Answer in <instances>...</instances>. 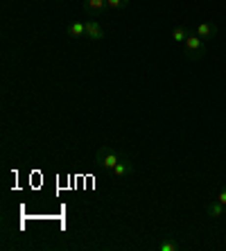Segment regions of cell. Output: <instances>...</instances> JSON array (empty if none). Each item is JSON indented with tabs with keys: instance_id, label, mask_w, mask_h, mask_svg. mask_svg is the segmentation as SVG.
<instances>
[{
	"instance_id": "6da1fadb",
	"label": "cell",
	"mask_w": 226,
	"mask_h": 251,
	"mask_svg": "<svg viewBox=\"0 0 226 251\" xmlns=\"http://www.w3.org/2000/svg\"><path fill=\"white\" fill-rule=\"evenodd\" d=\"M183 57L190 59V61H199V59L206 57V41L199 39L192 29H190V34H188L186 43H183Z\"/></svg>"
},
{
	"instance_id": "7a4b0ae2",
	"label": "cell",
	"mask_w": 226,
	"mask_h": 251,
	"mask_svg": "<svg viewBox=\"0 0 226 251\" xmlns=\"http://www.w3.org/2000/svg\"><path fill=\"white\" fill-rule=\"evenodd\" d=\"M120 161V154L113 152L111 147H100L95 152V163H98L100 170H106V172H113V168L118 165Z\"/></svg>"
},
{
	"instance_id": "3957f363",
	"label": "cell",
	"mask_w": 226,
	"mask_h": 251,
	"mask_svg": "<svg viewBox=\"0 0 226 251\" xmlns=\"http://www.w3.org/2000/svg\"><path fill=\"white\" fill-rule=\"evenodd\" d=\"M84 25H86V39H91V41H102L104 39V27H102L98 18H91Z\"/></svg>"
},
{
	"instance_id": "277c9868",
	"label": "cell",
	"mask_w": 226,
	"mask_h": 251,
	"mask_svg": "<svg viewBox=\"0 0 226 251\" xmlns=\"http://www.w3.org/2000/svg\"><path fill=\"white\" fill-rule=\"evenodd\" d=\"M192 32H195L199 39H203V41H213L215 36H217V25L215 23H199Z\"/></svg>"
},
{
	"instance_id": "5b68a950",
	"label": "cell",
	"mask_w": 226,
	"mask_h": 251,
	"mask_svg": "<svg viewBox=\"0 0 226 251\" xmlns=\"http://www.w3.org/2000/svg\"><path fill=\"white\" fill-rule=\"evenodd\" d=\"M81 7H84V12L91 14V16H100L104 9H109L106 0H84V5Z\"/></svg>"
},
{
	"instance_id": "8992f818",
	"label": "cell",
	"mask_w": 226,
	"mask_h": 251,
	"mask_svg": "<svg viewBox=\"0 0 226 251\" xmlns=\"http://www.w3.org/2000/svg\"><path fill=\"white\" fill-rule=\"evenodd\" d=\"M133 172V163L129 161V158H120L118 161V165L113 168V175L116 176H129Z\"/></svg>"
},
{
	"instance_id": "52a82bcc",
	"label": "cell",
	"mask_w": 226,
	"mask_h": 251,
	"mask_svg": "<svg viewBox=\"0 0 226 251\" xmlns=\"http://www.w3.org/2000/svg\"><path fill=\"white\" fill-rule=\"evenodd\" d=\"M206 213H208V217H222L226 213V206L215 199V201H210V204L206 206Z\"/></svg>"
},
{
	"instance_id": "ba28073f",
	"label": "cell",
	"mask_w": 226,
	"mask_h": 251,
	"mask_svg": "<svg viewBox=\"0 0 226 251\" xmlns=\"http://www.w3.org/2000/svg\"><path fill=\"white\" fill-rule=\"evenodd\" d=\"M68 34L73 36V39H81V36H86V25L79 23V21L70 23V25H68Z\"/></svg>"
},
{
	"instance_id": "9c48e42d",
	"label": "cell",
	"mask_w": 226,
	"mask_h": 251,
	"mask_svg": "<svg viewBox=\"0 0 226 251\" xmlns=\"http://www.w3.org/2000/svg\"><path fill=\"white\" fill-rule=\"evenodd\" d=\"M188 34H190V29H188V27H183V25H176V27L172 29V39H174V41H176V43H181V46L186 43Z\"/></svg>"
},
{
	"instance_id": "30bf717a",
	"label": "cell",
	"mask_w": 226,
	"mask_h": 251,
	"mask_svg": "<svg viewBox=\"0 0 226 251\" xmlns=\"http://www.w3.org/2000/svg\"><path fill=\"white\" fill-rule=\"evenodd\" d=\"M109 9H125L129 5V0H106Z\"/></svg>"
},
{
	"instance_id": "8fae6325",
	"label": "cell",
	"mask_w": 226,
	"mask_h": 251,
	"mask_svg": "<svg viewBox=\"0 0 226 251\" xmlns=\"http://www.w3.org/2000/svg\"><path fill=\"white\" fill-rule=\"evenodd\" d=\"M158 249H161V251H176V249H179V245H176V242H172V240H168V242H163Z\"/></svg>"
},
{
	"instance_id": "7c38bea8",
	"label": "cell",
	"mask_w": 226,
	"mask_h": 251,
	"mask_svg": "<svg viewBox=\"0 0 226 251\" xmlns=\"http://www.w3.org/2000/svg\"><path fill=\"white\" fill-rule=\"evenodd\" d=\"M217 201H220V204H224V206H226V188H222V193L217 195Z\"/></svg>"
}]
</instances>
